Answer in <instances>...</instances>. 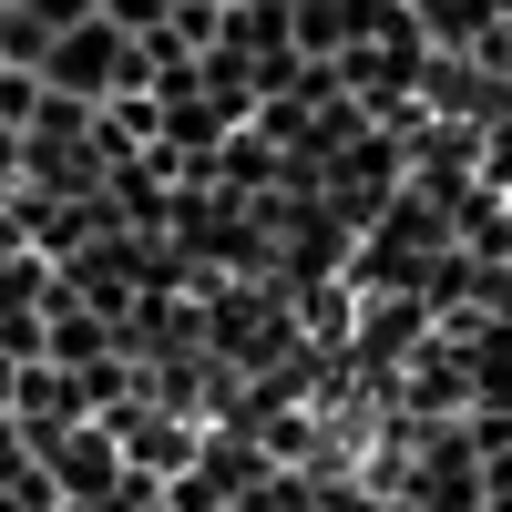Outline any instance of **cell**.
Segmentation results:
<instances>
[{
    "mask_svg": "<svg viewBox=\"0 0 512 512\" xmlns=\"http://www.w3.org/2000/svg\"><path fill=\"white\" fill-rule=\"evenodd\" d=\"M144 62L123 52V21H82V31H62L52 41V62H41V82H52L62 103H93V93H123Z\"/></svg>",
    "mask_w": 512,
    "mask_h": 512,
    "instance_id": "6da1fadb",
    "label": "cell"
}]
</instances>
